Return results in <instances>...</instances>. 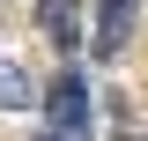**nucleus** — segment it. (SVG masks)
<instances>
[{
	"instance_id": "nucleus-2",
	"label": "nucleus",
	"mask_w": 148,
	"mask_h": 141,
	"mask_svg": "<svg viewBox=\"0 0 148 141\" xmlns=\"http://www.w3.org/2000/svg\"><path fill=\"white\" fill-rule=\"evenodd\" d=\"M133 22H141V0H96V52L104 59H119L126 52V37H133Z\"/></svg>"
},
{
	"instance_id": "nucleus-1",
	"label": "nucleus",
	"mask_w": 148,
	"mask_h": 141,
	"mask_svg": "<svg viewBox=\"0 0 148 141\" xmlns=\"http://www.w3.org/2000/svg\"><path fill=\"white\" fill-rule=\"evenodd\" d=\"M89 119H96V104H89V82L82 74H52L45 82V134L52 141H89Z\"/></svg>"
},
{
	"instance_id": "nucleus-6",
	"label": "nucleus",
	"mask_w": 148,
	"mask_h": 141,
	"mask_svg": "<svg viewBox=\"0 0 148 141\" xmlns=\"http://www.w3.org/2000/svg\"><path fill=\"white\" fill-rule=\"evenodd\" d=\"M45 141H52V134H45Z\"/></svg>"
},
{
	"instance_id": "nucleus-3",
	"label": "nucleus",
	"mask_w": 148,
	"mask_h": 141,
	"mask_svg": "<svg viewBox=\"0 0 148 141\" xmlns=\"http://www.w3.org/2000/svg\"><path fill=\"white\" fill-rule=\"evenodd\" d=\"M37 30H45V37H52V52H82V37H89V30H82V0H37Z\"/></svg>"
},
{
	"instance_id": "nucleus-4",
	"label": "nucleus",
	"mask_w": 148,
	"mask_h": 141,
	"mask_svg": "<svg viewBox=\"0 0 148 141\" xmlns=\"http://www.w3.org/2000/svg\"><path fill=\"white\" fill-rule=\"evenodd\" d=\"M30 97H45V89H37L30 74L15 67V59H0V111H22V104H30Z\"/></svg>"
},
{
	"instance_id": "nucleus-5",
	"label": "nucleus",
	"mask_w": 148,
	"mask_h": 141,
	"mask_svg": "<svg viewBox=\"0 0 148 141\" xmlns=\"http://www.w3.org/2000/svg\"><path fill=\"white\" fill-rule=\"evenodd\" d=\"M119 141H126V134H119Z\"/></svg>"
}]
</instances>
